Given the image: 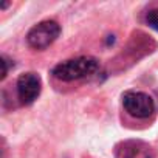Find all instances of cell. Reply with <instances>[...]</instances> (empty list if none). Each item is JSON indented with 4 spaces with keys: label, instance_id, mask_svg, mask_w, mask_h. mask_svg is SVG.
Returning <instances> with one entry per match:
<instances>
[{
    "label": "cell",
    "instance_id": "obj_1",
    "mask_svg": "<svg viewBox=\"0 0 158 158\" xmlns=\"http://www.w3.org/2000/svg\"><path fill=\"white\" fill-rule=\"evenodd\" d=\"M98 60L89 56H82V57H76V59H68L65 62L57 64L53 68V76L59 81L64 82H70V81H76V79H82V77H89L92 74H95L98 71Z\"/></svg>",
    "mask_w": 158,
    "mask_h": 158
},
{
    "label": "cell",
    "instance_id": "obj_2",
    "mask_svg": "<svg viewBox=\"0 0 158 158\" xmlns=\"http://www.w3.org/2000/svg\"><path fill=\"white\" fill-rule=\"evenodd\" d=\"M60 34V27L54 20H44L33 27L27 36V42L34 50H44L50 47Z\"/></svg>",
    "mask_w": 158,
    "mask_h": 158
},
{
    "label": "cell",
    "instance_id": "obj_3",
    "mask_svg": "<svg viewBox=\"0 0 158 158\" xmlns=\"http://www.w3.org/2000/svg\"><path fill=\"white\" fill-rule=\"evenodd\" d=\"M123 106L127 110V113L139 119L149 118L155 112L153 99L143 92H126L123 95Z\"/></svg>",
    "mask_w": 158,
    "mask_h": 158
},
{
    "label": "cell",
    "instance_id": "obj_4",
    "mask_svg": "<svg viewBox=\"0 0 158 158\" xmlns=\"http://www.w3.org/2000/svg\"><path fill=\"white\" fill-rule=\"evenodd\" d=\"M42 90V81L40 76L36 73H25L20 74L17 79V96L22 104L28 106L33 104Z\"/></svg>",
    "mask_w": 158,
    "mask_h": 158
},
{
    "label": "cell",
    "instance_id": "obj_5",
    "mask_svg": "<svg viewBox=\"0 0 158 158\" xmlns=\"http://www.w3.org/2000/svg\"><path fill=\"white\" fill-rule=\"evenodd\" d=\"M115 158H153V152L146 143L139 139H129L116 146Z\"/></svg>",
    "mask_w": 158,
    "mask_h": 158
},
{
    "label": "cell",
    "instance_id": "obj_6",
    "mask_svg": "<svg viewBox=\"0 0 158 158\" xmlns=\"http://www.w3.org/2000/svg\"><path fill=\"white\" fill-rule=\"evenodd\" d=\"M146 22L149 23V27H152L153 30L158 31V10H152V11L147 14Z\"/></svg>",
    "mask_w": 158,
    "mask_h": 158
},
{
    "label": "cell",
    "instance_id": "obj_7",
    "mask_svg": "<svg viewBox=\"0 0 158 158\" xmlns=\"http://www.w3.org/2000/svg\"><path fill=\"white\" fill-rule=\"evenodd\" d=\"M8 62H10V60H8L5 56L0 57V65H2V74H0V79H5L6 74H8V68H10V64H8Z\"/></svg>",
    "mask_w": 158,
    "mask_h": 158
}]
</instances>
